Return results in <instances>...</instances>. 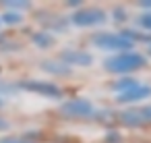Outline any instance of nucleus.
<instances>
[{
    "label": "nucleus",
    "mask_w": 151,
    "mask_h": 143,
    "mask_svg": "<svg viewBox=\"0 0 151 143\" xmlns=\"http://www.w3.org/2000/svg\"><path fill=\"white\" fill-rule=\"evenodd\" d=\"M62 110L68 112V114H81V112H89V106L83 104V102H75V104H66Z\"/></svg>",
    "instance_id": "1"
},
{
    "label": "nucleus",
    "mask_w": 151,
    "mask_h": 143,
    "mask_svg": "<svg viewBox=\"0 0 151 143\" xmlns=\"http://www.w3.org/2000/svg\"><path fill=\"white\" fill-rule=\"evenodd\" d=\"M4 19H6L9 23H17V21H19V15H6Z\"/></svg>",
    "instance_id": "2"
},
{
    "label": "nucleus",
    "mask_w": 151,
    "mask_h": 143,
    "mask_svg": "<svg viewBox=\"0 0 151 143\" xmlns=\"http://www.w3.org/2000/svg\"><path fill=\"white\" fill-rule=\"evenodd\" d=\"M9 143H21V141H9Z\"/></svg>",
    "instance_id": "3"
},
{
    "label": "nucleus",
    "mask_w": 151,
    "mask_h": 143,
    "mask_svg": "<svg viewBox=\"0 0 151 143\" xmlns=\"http://www.w3.org/2000/svg\"><path fill=\"white\" fill-rule=\"evenodd\" d=\"M0 126H4V122H0Z\"/></svg>",
    "instance_id": "4"
}]
</instances>
